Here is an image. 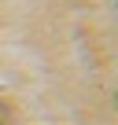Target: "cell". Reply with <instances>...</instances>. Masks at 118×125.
<instances>
[{
    "label": "cell",
    "mask_w": 118,
    "mask_h": 125,
    "mask_svg": "<svg viewBox=\"0 0 118 125\" xmlns=\"http://www.w3.org/2000/svg\"><path fill=\"white\" fill-rule=\"evenodd\" d=\"M0 125H11V110H8V103H0Z\"/></svg>",
    "instance_id": "obj_1"
}]
</instances>
